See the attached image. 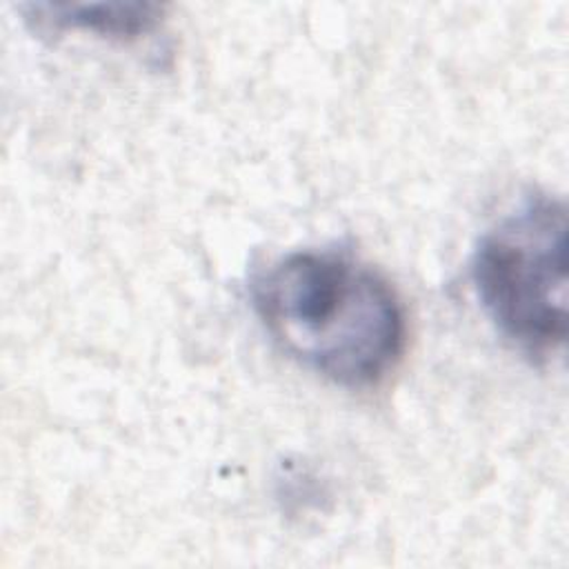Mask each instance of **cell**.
<instances>
[{
    "label": "cell",
    "mask_w": 569,
    "mask_h": 569,
    "mask_svg": "<svg viewBox=\"0 0 569 569\" xmlns=\"http://www.w3.org/2000/svg\"><path fill=\"white\" fill-rule=\"evenodd\" d=\"M251 300L289 358L340 387H376L405 356L400 296L382 273L347 253H287L256 273Z\"/></svg>",
    "instance_id": "obj_1"
},
{
    "label": "cell",
    "mask_w": 569,
    "mask_h": 569,
    "mask_svg": "<svg viewBox=\"0 0 569 569\" xmlns=\"http://www.w3.org/2000/svg\"><path fill=\"white\" fill-rule=\"evenodd\" d=\"M471 282L487 318L531 360H551L567 340V209L531 193L478 240Z\"/></svg>",
    "instance_id": "obj_2"
},
{
    "label": "cell",
    "mask_w": 569,
    "mask_h": 569,
    "mask_svg": "<svg viewBox=\"0 0 569 569\" xmlns=\"http://www.w3.org/2000/svg\"><path fill=\"white\" fill-rule=\"evenodd\" d=\"M40 22L58 29H78L104 38L133 40L149 33L162 16L158 4L147 2H100V4H38Z\"/></svg>",
    "instance_id": "obj_3"
}]
</instances>
